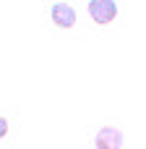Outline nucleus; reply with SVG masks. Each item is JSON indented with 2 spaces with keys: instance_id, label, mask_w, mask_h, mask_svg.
<instances>
[{
  "instance_id": "obj_1",
  "label": "nucleus",
  "mask_w": 146,
  "mask_h": 149,
  "mask_svg": "<svg viewBox=\"0 0 146 149\" xmlns=\"http://www.w3.org/2000/svg\"><path fill=\"white\" fill-rule=\"evenodd\" d=\"M89 16L97 24H110L118 16V5H115V0H91L89 3Z\"/></svg>"
},
{
  "instance_id": "obj_2",
  "label": "nucleus",
  "mask_w": 146,
  "mask_h": 149,
  "mask_svg": "<svg viewBox=\"0 0 146 149\" xmlns=\"http://www.w3.org/2000/svg\"><path fill=\"white\" fill-rule=\"evenodd\" d=\"M52 21L60 29H73L76 26V10L68 3H55L52 5Z\"/></svg>"
},
{
  "instance_id": "obj_3",
  "label": "nucleus",
  "mask_w": 146,
  "mask_h": 149,
  "mask_svg": "<svg viewBox=\"0 0 146 149\" xmlns=\"http://www.w3.org/2000/svg\"><path fill=\"white\" fill-rule=\"evenodd\" d=\"M94 144H97V149H120L123 147V134H120L118 128L107 126V128H102V131L97 134Z\"/></svg>"
},
{
  "instance_id": "obj_4",
  "label": "nucleus",
  "mask_w": 146,
  "mask_h": 149,
  "mask_svg": "<svg viewBox=\"0 0 146 149\" xmlns=\"http://www.w3.org/2000/svg\"><path fill=\"white\" fill-rule=\"evenodd\" d=\"M5 136H8V120L0 118V139H5Z\"/></svg>"
}]
</instances>
